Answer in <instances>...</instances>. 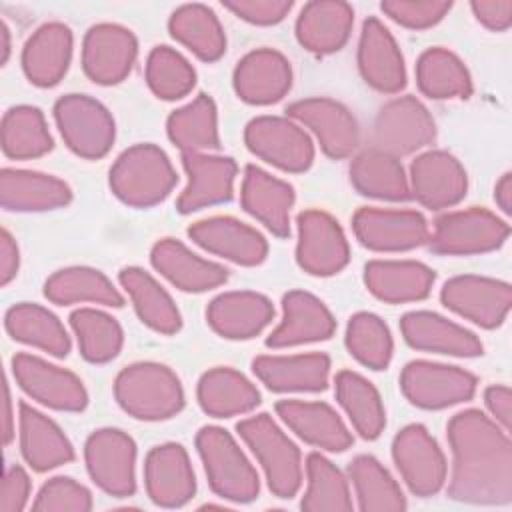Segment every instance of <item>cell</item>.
Instances as JSON below:
<instances>
[{"label": "cell", "mask_w": 512, "mask_h": 512, "mask_svg": "<svg viewBox=\"0 0 512 512\" xmlns=\"http://www.w3.org/2000/svg\"><path fill=\"white\" fill-rule=\"evenodd\" d=\"M452 450L448 496L456 502H512V444L508 432L478 408L456 412L446 426Z\"/></svg>", "instance_id": "obj_1"}, {"label": "cell", "mask_w": 512, "mask_h": 512, "mask_svg": "<svg viewBox=\"0 0 512 512\" xmlns=\"http://www.w3.org/2000/svg\"><path fill=\"white\" fill-rule=\"evenodd\" d=\"M114 398L132 418L160 422L176 416L186 402L178 374L162 362H134L114 378Z\"/></svg>", "instance_id": "obj_2"}, {"label": "cell", "mask_w": 512, "mask_h": 512, "mask_svg": "<svg viewBox=\"0 0 512 512\" xmlns=\"http://www.w3.org/2000/svg\"><path fill=\"white\" fill-rule=\"evenodd\" d=\"M108 184L126 206L152 208L172 194L178 174L160 146L142 142L120 152L110 166Z\"/></svg>", "instance_id": "obj_3"}, {"label": "cell", "mask_w": 512, "mask_h": 512, "mask_svg": "<svg viewBox=\"0 0 512 512\" xmlns=\"http://www.w3.org/2000/svg\"><path fill=\"white\" fill-rule=\"evenodd\" d=\"M236 432L258 460L270 492L276 498H294L302 484V454L292 438L266 412L240 420Z\"/></svg>", "instance_id": "obj_4"}, {"label": "cell", "mask_w": 512, "mask_h": 512, "mask_svg": "<svg viewBox=\"0 0 512 512\" xmlns=\"http://www.w3.org/2000/svg\"><path fill=\"white\" fill-rule=\"evenodd\" d=\"M196 450L210 490L222 500L246 504L260 492V478L234 436L220 426H202L196 432Z\"/></svg>", "instance_id": "obj_5"}, {"label": "cell", "mask_w": 512, "mask_h": 512, "mask_svg": "<svg viewBox=\"0 0 512 512\" xmlns=\"http://www.w3.org/2000/svg\"><path fill=\"white\" fill-rule=\"evenodd\" d=\"M54 122L64 144L84 160L104 158L116 138L110 110L88 94H64L54 102Z\"/></svg>", "instance_id": "obj_6"}, {"label": "cell", "mask_w": 512, "mask_h": 512, "mask_svg": "<svg viewBox=\"0 0 512 512\" xmlns=\"http://www.w3.org/2000/svg\"><path fill=\"white\" fill-rule=\"evenodd\" d=\"M510 236V224L486 208L446 212L436 218L428 246L444 256H472L498 250Z\"/></svg>", "instance_id": "obj_7"}, {"label": "cell", "mask_w": 512, "mask_h": 512, "mask_svg": "<svg viewBox=\"0 0 512 512\" xmlns=\"http://www.w3.org/2000/svg\"><path fill=\"white\" fill-rule=\"evenodd\" d=\"M244 144L256 158L292 174L306 172L316 156L310 134L288 116L252 118L244 128Z\"/></svg>", "instance_id": "obj_8"}, {"label": "cell", "mask_w": 512, "mask_h": 512, "mask_svg": "<svg viewBox=\"0 0 512 512\" xmlns=\"http://www.w3.org/2000/svg\"><path fill=\"white\" fill-rule=\"evenodd\" d=\"M478 380L472 372L430 360H412L400 372L404 398L422 410H444L468 402L476 394Z\"/></svg>", "instance_id": "obj_9"}, {"label": "cell", "mask_w": 512, "mask_h": 512, "mask_svg": "<svg viewBox=\"0 0 512 512\" xmlns=\"http://www.w3.org/2000/svg\"><path fill=\"white\" fill-rule=\"evenodd\" d=\"M136 442L120 428H98L84 442V462L90 480L114 498L136 492Z\"/></svg>", "instance_id": "obj_10"}, {"label": "cell", "mask_w": 512, "mask_h": 512, "mask_svg": "<svg viewBox=\"0 0 512 512\" xmlns=\"http://www.w3.org/2000/svg\"><path fill=\"white\" fill-rule=\"evenodd\" d=\"M10 364L20 390L38 404L60 412H82L88 406L84 382L74 372L28 352L14 354Z\"/></svg>", "instance_id": "obj_11"}, {"label": "cell", "mask_w": 512, "mask_h": 512, "mask_svg": "<svg viewBox=\"0 0 512 512\" xmlns=\"http://www.w3.org/2000/svg\"><path fill=\"white\" fill-rule=\"evenodd\" d=\"M392 460L414 496L428 498L442 490L448 474L446 456L424 424H408L392 440Z\"/></svg>", "instance_id": "obj_12"}, {"label": "cell", "mask_w": 512, "mask_h": 512, "mask_svg": "<svg viewBox=\"0 0 512 512\" xmlns=\"http://www.w3.org/2000/svg\"><path fill=\"white\" fill-rule=\"evenodd\" d=\"M298 240L296 262L312 276H334L350 262V244L340 222L318 208L302 210L296 216Z\"/></svg>", "instance_id": "obj_13"}, {"label": "cell", "mask_w": 512, "mask_h": 512, "mask_svg": "<svg viewBox=\"0 0 512 512\" xmlns=\"http://www.w3.org/2000/svg\"><path fill=\"white\" fill-rule=\"evenodd\" d=\"M436 138V122L428 108L416 96H398L388 100L374 118L372 140L396 158L414 154Z\"/></svg>", "instance_id": "obj_14"}, {"label": "cell", "mask_w": 512, "mask_h": 512, "mask_svg": "<svg viewBox=\"0 0 512 512\" xmlns=\"http://www.w3.org/2000/svg\"><path fill=\"white\" fill-rule=\"evenodd\" d=\"M440 302L464 320L494 330L504 324L512 306V288L504 280L462 274L444 282Z\"/></svg>", "instance_id": "obj_15"}, {"label": "cell", "mask_w": 512, "mask_h": 512, "mask_svg": "<svg viewBox=\"0 0 512 512\" xmlns=\"http://www.w3.org/2000/svg\"><path fill=\"white\" fill-rule=\"evenodd\" d=\"M356 240L372 252H406L428 242L430 228L418 210L358 208L352 216Z\"/></svg>", "instance_id": "obj_16"}, {"label": "cell", "mask_w": 512, "mask_h": 512, "mask_svg": "<svg viewBox=\"0 0 512 512\" xmlns=\"http://www.w3.org/2000/svg\"><path fill=\"white\" fill-rule=\"evenodd\" d=\"M288 118L306 126L318 140L322 152L332 160L352 156L360 146V126L356 116L338 100L312 96L292 102Z\"/></svg>", "instance_id": "obj_17"}, {"label": "cell", "mask_w": 512, "mask_h": 512, "mask_svg": "<svg viewBox=\"0 0 512 512\" xmlns=\"http://www.w3.org/2000/svg\"><path fill=\"white\" fill-rule=\"evenodd\" d=\"M138 40L122 24L100 22L86 30L82 40V70L100 86H114L128 78L136 64Z\"/></svg>", "instance_id": "obj_18"}, {"label": "cell", "mask_w": 512, "mask_h": 512, "mask_svg": "<svg viewBox=\"0 0 512 512\" xmlns=\"http://www.w3.org/2000/svg\"><path fill=\"white\" fill-rule=\"evenodd\" d=\"M410 192L424 208L444 210L464 200L468 174L460 160L446 150H426L410 164Z\"/></svg>", "instance_id": "obj_19"}, {"label": "cell", "mask_w": 512, "mask_h": 512, "mask_svg": "<svg viewBox=\"0 0 512 512\" xmlns=\"http://www.w3.org/2000/svg\"><path fill=\"white\" fill-rule=\"evenodd\" d=\"M182 168L188 184L176 200L180 214H192L208 206L224 204L234 194L238 166L234 158L206 152H184Z\"/></svg>", "instance_id": "obj_20"}, {"label": "cell", "mask_w": 512, "mask_h": 512, "mask_svg": "<svg viewBox=\"0 0 512 512\" xmlns=\"http://www.w3.org/2000/svg\"><path fill=\"white\" fill-rule=\"evenodd\" d=\"M144 488L162 508H180L196 494V474L186 448L178 442L154 446L144 458Z\"/></svg>", "instance_id": "obj_21"}, {"label": "cell", "mask_w": 512, "mask_h": 512, "mask_svg": "<svg viewBox=\"0 0 512 512\" xmlns=\"http://www.w3.org/2000/svg\"><path fill=\"white\" fill-rule=\"evenodd\" d=\"M232 86L236 96L246 104H274L292 88V64L274 48H256L238 60Z\"/></svg>", "instance_id": "obj_22"}, {"label": "cell", "mask_w": 512, "mask_h": 512, "mask_svg": "<svg viewBox=\"0 0 512 512\" xmlns=\"http://www.w3.org/2000/svg\"><path fill=\"white\" fill-rule=\"evenodd\" d=\"M188 238L202 250L238 266H258L268 256L266 238L232 216H210L188 228Z\"/></svg>", "instance_id": "obj_23"}, {"label": "cell", "mask_w": 512, "mask_h": 512, "mask_svg": "<svg viewBox=\"0 0 512 512\" xmlns=\"http://www.w3.org/2000/svg\"><path fill=\"white\" fill-rule=\"evenodd\" d=\"M356 62L364 82L378 92L396 94L406 86V64L400 46L376 16H368L362 24Z\"/></svg>", "instance_id": "obj_24"}, {"label": "cell", "mask_w": 512, "mask_h": 512, "mask_svg": "<svg viewBox=\"0 0 512 512\" xmlns=\"http://www.w3.org/2000/svg\"><path fill=\"white\" fill-rule=\"evenodd\" d=\"M336 320L330 308L306 290H290L282 296V320L268 334V348H292L332 338Z\"/></svg>", "instance_id": "obj_25"}, {"label": "cell", "mask_w": 512, "mask_h": 512, "mask_svg": "<svg viewBox=\"0 0 512 512\" xmlns=\"http://www.w3.org/2000/svg\"><path fill=\"white\" fill-rule=\"evenodd\" d=\"M400 332L406 344L414 350L456 358H476L484 354V346L472 330L448 320L438 312H406L400 318Z\"/></svg>", "instance_id": "obj_26"}, {"label": "cell", "mask_w": 512, "mask_h": 512, "mask_svg": "<svg viewBox=\"0 0 512 512\" xmlns=\"http://www.w3.org/2000/svg\"><path fill=\"white\" fill-rule=\"evenodd\" d=\"M296 194L292 184L272 176L256 164L244 168L240 202L242 208L278 238L290 236V210Z\"/></svg>", "instance_id": "obj_27"}, {"label": "cell", "mask_w": 512, "mask_h": 512, "mask_svg": "<svg viewBox=\"0 0 512 512\" xmlns=\"http://www.w3.org/2000/svg\"><path fill=\"white\" fill-rule=\"evenodd\" d=\"M274 320V304L252 290L222 292L206 306L208 326L226 340H250Z\"/></svg>", "instance_id": "obj_28"}, {"label": "cell", "mask_w": 512, "mask_h": 512, "mask_svg": "<svg viewBox=\"0 0 512 512\" xmlns=\"http://www.w3.org/2000/svg\"><path fill=\"white\" fill-rule=\"evenodd\" d=\"M154 270L182 292H208L228 280V270L212 260L194 254L176 238H162L150 250Z\"/></svg>", "instance_id": "obj_29"}, {"label": "cell", "mask_w": 512, "mask_h": 512, "mask_svg": "<svg viewBox=\"0 0 512 512\" xmlns=\"http://www.w3.org/2000/svg\"><path fill=\"white\" fill-rule=\"evenodd\" d=\"M276 414L300 440L314 448L344 452L354 444L342 416L326 402L280 400L276 402Z\"/></svg>", "instance_id": "obj_30"}, {"label": "cell", "mask_w": 512, "mask_h": 512, "mask_svg": "<svg viewBox=\"0 0 512 512\" xmlns=\"http://www.w3.org/2000/svg\"><path fill=\"white\" fill-rule=\"evenodd\" d=\"M74 36L64 22L38 26L22 46L20 64L30 84L38 88L56 86L68 72Z\"/></svg>", "instance_id": "obj_31"}, {"label": "cell", "mask_w": 512, "mask_h": 512, "mask_svg": "<svg viewBox=\"0 0 512 512\" xmlns=\"http://www.w3.org/2000/svg\"><path fill=\"white\" fill-rule=\"evenodd\" d=\"M254 376L272 392H322L330 378V356L306 354H262L252 360Z\"/></svg>", "instance_id": "obj_32"}, {"label": "cell", "mask_w": 512, "mask_h": 512, "mask_svg": "<svg viewBox=\"0 0 512 512\" xmlns=\"http://www.w3.org/2000/svg\"><path fill=\"white\" fill-rule=\"evenodd\" d=\"M18 430L22 458L36 472L54 470L76 458L74 446L64 430L28 402H20L18 406Z\"/></svg>", "instance_id": "obj_33"}, {"label": "cell", "mask_w": 512, "mask_h": 512, "mask_svg": "<svg viewBox=\"0 0 512 512\" xmlns=\"http://www.w3.org/2000/svg\"><path fill=\"white\" fill-rule=\"evenodd\" d=\"M354 8L342 0L306 2L296 18V38L302 48L324 56L344 48L352 34Z\"/></svg>", "instance_id": "obj_34"}, {"label": "cell", "mask_w": 512, "mask_h": 512, "mask_svg": "<svg viewBox=\"0 0 512 512\" xmlns=\"http://www.w3.org/2000/svg\"><path fill=\"white\" fill-rule=\"evenodd\" d=\"M0 202L8 212H46L68 206L72 188L62 178L46 172L2 168Z\"/></svg>", "instance_id": "obj_35"}, {"label": "cell", "mask_w": 512, "mask_h": 512, "mask_svg": "<svg viewBox=\"0 0 512 512\" xmlns=\"http://www.w3.org/2000/svg\"><path fill=\"white\" fill-rule=\"evenodd\" d=\"M436 274L416 260H370L364 266L368 292L386 304L418 302L430 296Z\"/></svg>", "instance_id": "obj_36"}, {"label": "cell", "mask_w": 512, "mask_h": 512, "mask_svg": "<svg viewBox=\"0 0 512 512\" xmlns=\"http://www.w3.org/2000/svg\"><path fill=\"white\" fill-rule=\"evenodd\" d=\"M196 398L200 408L212 418L248 414L262 402L256 384L230 366L206 370L198 380Z\"/></svg>", "instance_id": "obj_37"}, {"label": "cell", "mask_w": 512, "mask_h": 512, "mask_svg": "<svg viewBox=\"0 0 512 512\" xmlns=\"http://www.w3.org/2000/svg\"><path fill=\"white\" fill-rule=\"evenodd\" d=\"M348 174L354 190L362 196L390 202H406L412 198L400 158L380 148L370 146L354 154Z\"/></svg>", "instance_id": "obj_38"}, {"label": "cell", "mask_w": 512, "mask_h": 512, "mask_svg": "<svg viewBox=\"0 0 512 512\" xmlns=\"http://www.w3.org/2000/svg\"><path fill=\"white\" fill-rule=\"evenodd\" d=\"M118 282L132 300L144 326L164 336L176 334L182 328V316L176 302L150 272L140 266H126L120 270Z\"/></svg>", "instance_id": "obj_39"}, {"label": "cell", "mask_w": 512, "mask_h": 512, "mask_svg": "<svg viewBox=\"0 0 512 512\" xmlns=\"http://www.w3.org/2000/svg\"><path fill=\"white\" fill-rule=\"evenodd\" d=\"M4 328L20 344L38 348L54 358H66L72 342L62 320L48 308L34 302H20L6 310Z\"/></svg>", "instance_id": "obj_40"}, {"label": "cell", "mask_w": 512, "mask_h": 512, "mask_svg": "<svg viewBox=\"0 0 512 512\" xmlns=\"http://www.w3.org/2000/svg\"><path fill=\"white\" fill-rule=\"evenodd\" d=\"M44 298L58 306L84 302L112 308L124 306V296L112 280L92 266H66L56 270L44 282Z\"/></svg>", "instance_id": "obj_41"}, {"label": "cell", "mask_w": 512, "mask_h": 512, "mask_svg": "<svg viewBox=\"0 0 512 512\" xmlns=\"http://www.w3.org/2000/svg\"><path fill=\"white\" fill-rule=\"evenodd\" d=\"M168 32L202 62H216L226 52L224 26L206 4L194 2L178 6L170 14Z\"/></svg>", "instance_id": "obj_42"}, {"label": "cell", "mask_w": 512, "mask_h": 512, "mask_svg": "<svg viewBox=\"0 0 512 512\" xmlns=\"http://www.w3.org/2000/svg\"><path fill=\"white\" fill-rule=\"evenodd\" d=\"M334 394L352 428L364 440H376L386 428V410L376 386L362 374L340 370L334 376Z\"/></svg>", "instance_id": "obj_43"}, {"label": "cell", "mask_w": 512, "mask_h": 512, "mask_svg": "<svg viewBox=\"0 0 512 512\" xmlns=\"http://www.w3.org/2000/svg\"><path fill=\"white\" fill-rule=\"evenodd\" d=\"M166 134L182 154L218 150V108L212 96L200 92L194 100L170 112L166 120Z\"/></svg>", "instance_id": "obj_44"}, {"label": "cell", "mask_w": 512, "mask_h": 512, "mask_svg": "<svg viewBox=\"0 0 512 512\" xmlns=\"http://www.w3.org/2000/svg\"><path fill=\"white\" fill-rule=\"evenodd\" d=\"M416 84L418 90L432 100L470 98L472 76L452 50L434 46L424 50L416 62Z\"/></svg>", "instance_id": "obj_45"}, {"label": "cell", "mask_w": 512, "mask_h": 512, "mask_svg": "<svg viewBox=\"0 0 512 512\" xmlns=\"http://www.w3.org/2000/svg\"><path fill=\"white\" fill-rule=\"evenodd\" d=\"M348 476L352 480L358 508L362 512L406 510L408 502L400 484L378 458L370 454H358L348 464Z\"/></svg>", "instance_id": "obj_46"}, {"label": "cell", "mask_w": 512, "mask_h": 512, "mask_svg": "<svg viewBox=\"0 0 512 512\" xmlns=\"http://www.w3.org/2000/svg\"><path fill=\"white\" fill-rule=\"evenodd\" d=\"M54 148L44 112L38 106L18 104L2 116V152L12 160H34Z\"/></svg>", "instance_id": "obj_47"}, {"label": "cell", "mask_w": 512, "mask_h": 512, "mask_svg": "<svg viewBox=\"0 0 512 512\" xmlns=\"http://www.w3.org/2000/svg\"><path fill=\"white\" fill-rule=\"evenodd\" d=\"M306 492L300 508L306 512H348L354 508L342 470L320 452L306 456Z\"/></svg>", "instance_id": "obj_48"}, {"label": "cell", "mask_w": 512, "mask_h": 512, "mask_svg": "<svg viewBox=\"0 0 512 512\" xmlns=\"http://www.w3.org/2000/svg\"><path fill=\"white\" fill-rule=\"evenodd\" d=\"M68 320L86 362L106 364L120 354L124 330L112 314L98 308H78Z\"/></svg>", "instance_id": "obj_49"}, {"label": "cell", "mask_w": 512, "mask_h": 512, "mask_svg": "<svg viewBox=\"0 0 512 512\" xmlns=\"http://www.w3.org/2000/svg\"><path fill=\"white\" fill-rule=\"evenodd\" d=\"M344 342L350 356L370 370H386L392 360L394 340L388 324L378 314H352L346 326Z\"/></svg>", "instance_id": "obj_50"}, {"label": "cell", "mask_w": 512, "mask_h": 512, "mask_svg": "<svg viewBox=\"0 0 512 512\" xmlns=\"http://www.w3.org/2000/svg\"><path fill=\"white\" fill-rule=\"evenodd\" d=\"M146 84L160 100H180L196 86V70L186 56L170 46H154L146 58Z\"/></svg>", "instance_id": "obj_51"}, {"label": "cell", "mask_w": 512, "mask_h": 512, "mask_svg": "<svg viewBox=\"0 0 512 512\" xmlns=\"http://www.w3.org/2000/svg\"><path fill=\"white\" fill-rule=\"evenodd\" d=\"M92 506V492L70 476L46 480L32 502V510L38 512H88Z\"/></svg>", "instance_id": "obj_52"}, {"label": "cell", "mask_w": 512, "mask_h": 512, "mask_svg": "<svg viewBox=\"0 0 512 512\" xmlns=\"http://www.w3.org/2000/svg\"><path fill=\"white\" fill-rule=\"evenodd\" d=\"M452 2L444 0H384L380 10L396 24L410 30H426L444 20Z\"/></svg>", "instance_id": "obj_53"}, {"label": "cell", "mask_w": 512, "mask_h": 512, "mask_svg": "<svg viewBox=\"0 0 512 512\" xmlns=\"http://www.w3.org/2000/svg\"><path fill=\"white\" fill-rule=\"evenodd\" d=\"M222 6L248 24L272 26L282 22L290 14L294 2L292 0H224Z\"/></svg>", "instance_id": "obj_54"}, {"label": "cell", "mask_w": 512, "mask_h": 512, "mask_svg": "<svg viewBox=\"0 0 512 512\" xmlns=\"http://www.w3.org/2000/svg\"><path fill=\"white\" fill-rule=\"evenodd\" d=\"M32 482L28 472L20 464H12L4 470L0 486V512H22L28 506Z\"/></svg>", "instance_id": "obj_55"}, {"label": "cell", "mask_w": 512, "mask_h": 512, "mask_svg": "<svg viewBox=\"0 0 512 512\" xmlns=\"http://www.w3.org/2000/svg\"><path fill=\"white\" fill-rule=\"evenodd\" d=\"M470 10L492 32H504L512 24V0H474L470 2Z\"/></svg>", "instance_id": "obj_56"}, {"label": "cell", "mask_w": 512, "mask_h": 512, "mask_svg": "<svg viewBox=\"0 0 512 512\" xmlns=\"http://www.w3.org/2000/svg\"><path fill=\"white\" fill-rule=\"evenodd\" d=\"M484 404L496 424L506 432L512 428V392L504 384H492L484 390Z\"/></svg>", "instance_id": "obj_57"}, {"label": "cell", "mask_w": 512, "mask_h": 512, "mask_svg": "<svg viewBox=\"0 0 512 512\" xmlns=\"http://www.w3.org/2000/svg\"><path fill=\"white\" fill-rule=\"evenodd\" d=\"M18 266H20L18 244L14 236L4 228L0 234V284L2 286H8L16 278Z\"/></svg>", "instance_id": "obj_58"}, {"label": "cell", "mask_w": 512, "mask_h": 512, "mask_svg": "<svg viewBox=\"0 0 512 512\" xmlns=\"http://www.w3.org/2000/svg\"><path fill=\"white\" fill-rule=\"evenodd\" d=\"M494 200L504 214L512 212V174L504 172L494 186Z\"/></svg>", "instance_id": "obj_59"}, {"label": "cell", "mask_w": 512, "mask_h": 512, "mask_svg": "<svg viewBox=\"0 0 512 512\" xmlns=\"http://www.w3.org/2000/svg\"><path fill=\"white\" fill-rule=\"evenodd\" d=\"M14 438V414H12V396L10 386L4 382V444L8 446Z\"/></svg>", "instance_id": "obj_60"}, {"label": "cell", "mask_w": 512, "mask_h": 512, "mask_svg": "<svg viewBox=\"0 0 512 512\" xmlns=\"http://www.w3.org/2000/svg\"><path fill=\"white\" fill-rule=\"evenodd\" d=\"M0 50H2L0 62L6 64L10 58V52H12V42H10V28L4 20H0Z\"/></svg>", "instance_id": "obj_61"}]
</instances>
